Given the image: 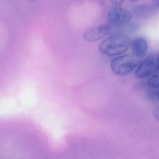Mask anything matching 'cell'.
<instances>
[{
    "label": "cell",
    "instance_id": "6da1fadb",
    "mask_svg": "<svg viewBox=\"0 0 159 159\" xmlns=\"http://www.w3.org/2000/svg\"><path fill=\"white\" fill-rule=\"evenodd\" d=\"M130 42V38L128 35L109 36L101 43L99 49L101 53L106 56H119L128 50Z\"/></svg>",
    "mask_w": 159,
    "mask_h": 159
},
{
    "label": "cell",
    "instance_id": "7a4b0ae2",
    "mask_svg": "<svg viewBox=\"0 0 159 159\" xmlns=\"http://www.w3.org/2000/svg\"><path fill=\"white\" fill-rule=\"evenodd\" d=\"M140 63V58L134 54H129L113 59L110 66L114 73L119 76H125L131 72Z\"/></svg>",
    "mask_w": 159,
    "mask_h": 159
},
{
    "label": "cell",
    "instance_id": "3957f363",
    "mask_svg": "<svg viewBox=\"0 0 159 159\" xmlns=\"http://www.w3.org/2000/svg\"><path fill=\"white\" fill-rule=\"evenodd\" d=\"M137 67L135 73L137 78L143 79L152 75L159 70V54L149 55Z\"/></svg>",
    "mask_w": 159,
    "mask_h": 159
},
{
    "label": "cell",
    "instance_id": "277c9868",
    "mask_svg": "<svg viewBox=\"0 0 159 159\" xmlns=\"http://www.w3.org/2000/svg\"><path fill=\"white\" fill-rule=\"evenodd\" d=\"M131 12L121 7L113 6L107 12V18L109 24H118L130 22L132 18Z\"/></svg>",
    "mask_w": 159,
    "mask_h": 159
},
{
    "label": "cell",
    "instance_id": "5b68a950",
    "mask_svg": "<svg viewBox=\"0 0 159 159\" xmlns=\"http://www.w3.org/2000/svg\"><path fill=\"white\" fill-rule=\"evenodd\" d=\"M108 25V35H128L133 33L138 30L139 25L135 22H131L122 24Z\"/></svg>",
    "mask_w": 159,
    "mask_h": 159
},
{
    "label": "cell",
    "instance_id": "8992f818",
    "mask_svg": "<svg viewBox=\"0 0 159 159\" xmlns=\"http://www.w3.org/2000/svg\"><path fill=\"white\" fill-rule=\"evenodd\" d=\"M108 25H100L86 30L83 34V39L88 42H96L108 35Z\"/></svg>",
    "mask_w": 159,
    "mask_h": 159
},
{
    "label": "cell",
    "instance_id": "52a82bcc",
    "mask_svg": "<svg viewBox=\"0 0 159 159\" xmlns=\"http://www.w3.org/2000/svg\"><path fill=\"white\" fill-rule=\"evenodd\" d=\"M130 47L133 54L139 58L144 57L148 50V44L145 38L138 37L131 40Z\"/></svg>",
    "mask_w": 159,
    "mask_h": 159
},
{
    "label": "cell",
    "instance_id": "ba28073f",
    "mask_svg": "<svg viewBox=\"0 0 159 159\" xmlns=\"http://www.w3.org/2000/svg\"><path fill=\"white\" fill-rule=\"evenodd\" d=\"M132 16L140 20H145L150 18L157 14L156 8L153 6L147 5L136 6L132 8Z\"/></svg>",
    "mask_w": 159,
    "mask_h": 159
},
{
    "label": "cell",
    "instance_id": "9c48e42d",
    "mask_svg": "<svg viewBox=\"0 0 159 159\" xmlns=\"http://www.w3.org/2000/svg\"><path fill=\"white\" fill-rule=\"evenodd\" d=\"M148 85L152 88H159V70L150 77L148 80Z\"/></svg>",
    "mask_w": 159,
    "mask_h": 159
},
{
    "label": "cell",
    "instance_id": "30bf717a",
    "mask_svg": "<svg viewBox=\"0 0 159 159\" xmlns=\"http://www.w3.org/2000/svg\"><path fill=\"white\" fill-rule=\"evenodd\" d=\"M113 6L121 7L125 0H110Z\"/></svg>",
    "mask_w": 159,
    "mask_h": 159
},
{
    "label": "cell",
    "instance_id": "8fae6325",
    "mask_svg": "<svg viewBox=\"0 0 159 159\" xmlns=\"http://www.w3.org/2000/svg\"><path fill=\"white\" fill-rule=\"evenodd\" d=\"M154 115L156 119L159 122V105L155 107L154 111Z\"/></svg>",
    "mask_w": 159,
    "mask_h": 159
},
{
    "label": "cell",
    "instance_id": "7c38bea8",
    "mask_svg": "<svg viewBox=\"0 0 159 159\" xmlns=\"http://www.w3.org/2000/svg\"><path fill=\"white\" fill-rule=\"evenodd\" d=\"M152 6L156 9H159V0H152Z\"/></svg>",
    "mask_w": 159,
    "mask_h": 159
},
{
    "label": "cell",
    "instance_id": "4fadbf2b",
    "mask_svg": "<svg viewBox=\"0 0 159 159\" xmlns=\"http://www.w3.org/2000/svg\"><path fill=\"white\" fill-rule=\"evenodd\" d=\"M157 98L158 100L159 101V90L158 91L157 93Z\"/></svg>",
    "mask_w": 159,
    "mask_h": 159
},
{
    "label": "cell",
    "instance_id": "5bb4252c",
    "mask_svg": "<svg viewBox=\"0 0 159 159\" xmlns=\"http://www.w3.org/2000/svg\"><path fill=\"white\" fill-rule=\"evenodd\" d=\"M129 1H130V2H138V1H140V0H129Z\"/></svg>",
    "mask_w": 159,
    "mask_h": 159
},
{
    "label": "cell",
    "instance_id": "9a60e30c",
    "mask_svg": "<svg viewBox=\"0 0 159 159\" xmlns=\"http://www.w3.org/2000/svg\"><path fill=\"white\" fill-rule=\"evenodd\" d=\"M30 1H35V0H30Z\"/></svg>",
    "mask_w": 159,
    "mask_h": 159
}]
</instances>
